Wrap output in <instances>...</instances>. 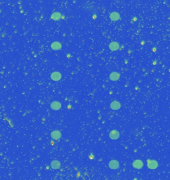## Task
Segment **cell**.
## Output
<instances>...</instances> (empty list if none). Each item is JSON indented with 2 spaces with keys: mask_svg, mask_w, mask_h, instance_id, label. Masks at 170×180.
Masks as SVG:
<instances>
[{
  "mask_svg": "<svg viewBox=\"0 0 170 180\" xmlns=\"http://www.w3.org/2000/svg\"><path fill=\"white\" fill-rule=\"evenodd\" d=\"M61 164L58 160H54L50 163L51 167L54 169H58L60 167Z\"/></svg>",
  "mask_w": 170,
  "mask_h": 180,
  "instance_id": "12",
  "label": "cell"
},
{
  "mask_svg": "<svg viewBox=\"0 0 170 180\" xmlns=\"http://www.w3.org/2000/svg\"><path fill=\"white\" fill-rule=\"evenodd\" d=\"M51 18L55 21H58L60 20L61 18V15L59 12H54L51 14Z\"/></svg>",
  "mask_w": 170,
  "mask_h": 180,
  "instance_id": "13",
  "label": "cell"
},
{
  "mask_svg": "<svg viewBox=\"0 0 170 180\" xmlns=\"http://www.w3.org/2000/svg\"><path fill=\"white\" fill-rule=\"evenodd\" d=\"M158 166V163L157 161L154 160H151L149 161L147 163V167L150 169L154 170L156 169Z\"/></svg>",
  "mask_w": 170,
  "mask_h": 180,
  "instance_id": "4",
  "label": "cell"
},
{
  "mask_svg": "<svg viewBox=\"0 0 170 180\" xmlns=\"http://www.w3.org/2000/svg\"><path fill=\"white\" fill-rule=\"evenodd\" d=\"M109 49L112 51H116L117 50L119 49L120 46L118 42H112L110 43L109 45Z\"/></svg>",
  "mask_w": 170,
  "mask_h": 180,
  "instance_id": "9",
  "label": "cell"
},
{
  "mask_svg": "<svg viewBox=\"0 0 170 180\" xmlns=\"http://www.w3.org/2000/svg\"><path fill=\"white\" fill-rule=\"evenodd\" d=\"M133 166L137 169H140L143 166V164L140 160H136L134 161L133 163Z\"/></svg>",
  "mask_w": 170,
  "mask_h": 180,
  "instance_id": "6",
  "label": "cell"
},
{
  "mask_svg": "<svg viewBox=\"0 0 170 180\" xmlns=\"http://www.w3.org/2000/svg\"><path fill=\"white\" fill-rule=\"evenodd\" d=\"M61 77H62L61 74L59 72H57V71L53 72L50 76L51 79L55 81H59L61 79Z\"/></svg>",
  "mask_w": 170,
  "mask_h": 180,
  "instance_id": "2",
  "label": "cell"
},
{
  "mask_svg": "<svg viewBox=\"0 0 170 180\" xmlns=\"http://www.w3.org/2000/svg\"><path fill=\"white\" fill-rule=\"evenodd\" d=\"M51 137L56 140L60 139L61 137V133L60 131L57 130L53 131L51 133Z\"/></svg>",
  "mask_w": 170,
  "mask_h": 180,
  "instance_id": "7",
  "label": "cell"
},
{
  "mask_svg": "<svg viewBox=\"0 0 170 180\" xmlns=\"http://www.w3.org/2000/svg\"><path fill=\"white\" fill-rule=\"evenodd\" d=\"M120 75L117 72H113L111 73L109 75V78L111 80L113 81H116L120 79Z\"/></svg>",
  "mask_w": 170,
  "mask_h": 180,
  "instance_id": "8",
  "label": "cell"
},
{
  "mask_svg": "<svg viewBox=\"0 0 170 180\" xmlns=\"http://www.w3.org/2000/svg\"><path fill=\"white\" fill-rule=\"evenodd\" d=\"M121 104L119 101H114L110 104V107L112 109L114 110H117L121 108Z\"/></svg>",
  "mask_w": 170,
  "mask_h": 180,
  "instance_id": "10",
  "label": "cell"
},
{
  "mask_svg": "<svg viewBox=\"0 0 170 180\" xmlns=\"http://www.w3.org/2000/svg\"><path fill=\"white\" fill-rule=\"evenodd\" d=\"M109 136L111 139L113 140L117 139L120 137V133L118 131L113 130L109 133Z\"/></svg>",
  "mask_w": 170,
  "mask_h": 180,
  "instance_id": "1",
  "label": "cell"
},
{
  "mask_svg": "<svg viewBox=\"0 0 170 180\" xmlns=\"http://www.w3.org/2000/svg\"><path fill=\"white\" fill-rule=\"evenodd\" d=\"M61 44L58 42H54L51 45V48L54 50H58L61 48Z\"/></svg>",
  "mask_w": 170,
  "mask_h": 180,
  "instance_id": "11",
  "label": "cell"
},
{
  "mask_svg": "<svg viewBox=\"0 0 170 180\" xmlns=\"http://www.w3.org/2000/svg\"><path fill=\"white\" fill-rule=\"evenodd\" d=\"M50 107L54 110H58L61 107V104L57 101H54L50 104Z\"/></svg>",
  "mask_w": 170,
  "mask_h": 180,
  "instance_id": "5",
  "label": "cell"
},
{
  "mask_svg": "<svg viewBox=\"0 0 170 180\" xmlns=\"http://www.w3.org/2000/svg\"><path fill=\"white\" fill-rule=\"evenodd\" d=\"M110 18L113 21H117L120 18V15L118 12L114 11L110 14Z\"/></svg>",
  "mask_w": 170,
  "mask_h": 180,
  "instance_id": "14",
  "label": "cell"
},
{
  "mask_svg": "<svg viewBox=\"0 0 170 180\" xmlns=\"http://www.w3.org/2000/svg\"><path fill=\"white\" fill-rule=\"evenodd\" d=\"M108 166L111 169H117L119 167V163L117 160H112L109 162Z\"/></svg>",
  "mask_w": 170,
  "mask_h": 180,
  "instance_id": "3",
  "label": "cell"
}]
</instances>
